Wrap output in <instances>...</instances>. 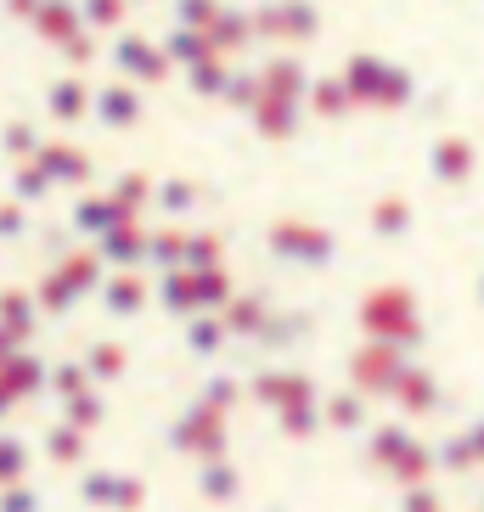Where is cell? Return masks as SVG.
I'll return each mask as SVG.
<instances>
[{"mask_svg":"<svg viewBox=\"0 0 484 512\" xmlns=\"http://www.w3.org/2000/svg\"><path fill=\"white\" fill-rule=\"evenodd\" d=\"M254 34H293V40H304V34H316V12H310V0L265 6V12H254Z\"/></svg>","mask_w":484,"mask_h":512,"instance_id":"6da1fadb","label":"cell"},{"mask_svg":"<svg viewBox=\"0 0 484 512\" xmlns=\"http://www.w3.org/2000/svg\"><path fill=\"white\" fill-rule=\"evenodd\" d=\"M113 62H119V68H130L136 79H164L169 74V57L152 46V40H141V34H124L119 46H113Z\"/></svg>","mask_w":484,"mask_h":512,"instance_id":"7a4b0ae2","label":"cell"},{"mask_svg":"<svg viewBox=\"0 0 484 512\" xmlns=\"http://www.w3.org/2000/svg\"><path fill=\"white\" fill-rule=\"evenodd\" d=\"M248 40H254V17L220 6V17L209 23V51H214V57H231V51H242Z\"/></svg>","mask_w":484,"mask_h":512,"instance_id":"3957f363","label":"cell"},{"mask_svg":"<svg viewBox=\"0 0 484 512\" xmlns=\"http://www.w3.org/2000/svg\"><path fill=\"white\" fill-rule=\"evenodd\" d=\"M34 29L46 34V40H57V46H68V40L85 29V17H79V0H46V6H40V17H34Z\"/></svg>","mask_w":484,"mask_h":512,"instance_id":"277c9868","label":"cell"},{"mask_svg":"<svg viewBox=\"0 0 484 512\" xmlns=\"http://www.w3.org/2000/svg\"><path fill=\"white\" fill-rule=\"evenodd\" d=\"M164 57H175L181 68H197V62H209V34H197V29H169L164 40Z\"/></svg>","mask_w":484,"mask_h":512,"instance_id":"5b68a950","label":"cell"},{"mask_svg":"<svg viewBox=\"0 0 484 512\" xmlns=\"http://www.w3.org/2000/svg\"><path fill=\"white\" fill-rule=\"evenodd\" d=\"M96 107H102V119H107V124H130V119L141 113L136 91H124V85H107V91L96 96Z\"/></svg>","mask_w":484,"mask_h":512,"instance_id":"8992f818","label":"cell"},{"mask_svg":"<svg viewBox=\"0 0 484 512\" xmlns=\"http://www.w3.org/2000/svg\"><path fill=\"white\" fill-rule=\"evenodd\" d=\"M220 17V0H175V29L209 34V23Z\"/></svg>","mask_w":484,"mask_h":512,"instance_id":"52a82bcc","label":"cell"},{"mask_svg":"<svg viewBox=\"0 0 484 512\" xmlns=\"http://www.w3.org/2000/svg\"><path fill=\"white\" fill-rule=\"evenodd\" d=\"M124 6H130V0H79V17H85V23H96V29H119Z\"/></svg>","mask_w":484,"mask_h":512,"instance_id":"ba28073f","label":"cell"},{"mask_svg":"<svg viewBox=\"0 0 484 512\" xmlns=\"http://www.w3.org/2000/svg\"><path fill=\"white\" fill-rule=\"evenodd\" d=\"M85 102H91V96H85V85H79V79L51 85V107H57L62 119H79V113H85Z\"/></svg>","mask_w":484,"mask_h":512,"instance_id":"9c48e42d","label":"cell"},{"mask_svg":"<svg viewBox=\"0 0 484 512\" xmlns=\"http://www.w3.org/2000/svg\"><path fill=\"white\" fill-rule=\"evenodd\" d=\"M192 85H197V91H226V68H220V57H209V62H197V68H192Z\"/></svg>","mask_w":484,"mask_h":512,"instance_id":"30bf717a","label":"cell"},{"mask_svg":"<svg viewBox=\"0 0 484 512\" xmlns=\"http://www.w3.org/2000/svg\"><path fill=\"white\" fill-rule=\"evenodd\" d=\"M62 57H68V62H91V57H96V40H91V34H85V29H79L74 40L62 46Z\"/></svg>","mask_w":484,"mask_h":512,"instance_id":"8fae6325","label":"cell"},{"mask_svg":"<svg viewBox=\"0 0 484 512\" xmlns=\"http://www.w3.org/2000/svg\"><path fill=\"white\" fill-rule=\"evenodd\" d=\"M293 68H299V62H271V85H276V91H293V85H299Z\"/></svg>","mask_w":484,"mask_h":512,"instance_id":"7c38bea8","label":"cell"},{"mask_svg":"<svg viewBox=\"0 0 484 512\" xmlns=\"http://www.w3.org/2000/svg\"><path fill=\"white\" fill-rule=\"evenodd\" d=\"M0 6H6V12H12V17H23V23H34V17H40V6H46V0H0Z\"/></svg>","mask_w":484,"mask_h":512,"instance_id":"4fadbf2b","label":"cell"}]
</instances>
